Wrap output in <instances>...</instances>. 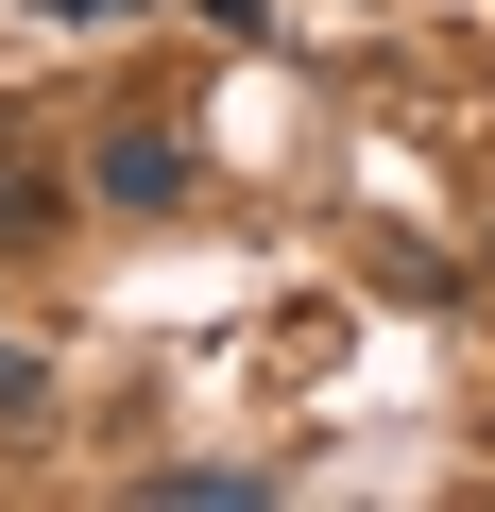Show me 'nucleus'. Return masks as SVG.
<instances>
[{
    "label": "nucleus",
    "mask_w": 495,
    "mask_h": 512,
    "mask_svg": "<svg viewBox=\"0 0 495 512\" xmlns=\"http://www.w3.org/2000/svg\"><path fill=\"white\" fill-rule=\"evenodd\" d=\"M205 18H222V35H239V18H257V0H205Z\"/></svg>",
    "instance_id": "nucleus-1"
}]
</instances>
